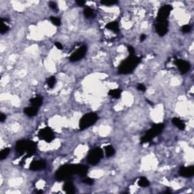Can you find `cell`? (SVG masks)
I'll list each match as a JSON object with an SVG mask.
<instances>
[{
	"label": "cell",
	"mask_w": 194,
	"mask_h": 194,
	"mask_svg": "<svg viewBox=\"0 0 194 194\" xmlns=\"http://www.w3.org/2000/svg\"><path fill=\"white\" fill-rule=\"evenodd\" d=\"M103 157V151L100 148H95L90 152L87 157V162L95 165H97Z\"/></svg>",
	"instance_id": "obj_6"
},
{
	"label": "cell",
	"mask_w": 194,
	"mask_h": 194,
	"mask_svg": "<svg viewBox=\"0 0 194 194\" xmlns=\"http://www.w3.org/2000/svg\"><path fill=\"white\" fill-rule=\"evenodd\" d=\"M146 35H145V34H142L141 36L139 37V40L141 42H143L146 40Z\"/></svg>",
	"instance_id": "obj_36"
},
{
	"label": "cell",
	"mask_w": 194,
	"mask_h": 194,
	"mask_svg": "<svg viewBox=\"0 0 194 194\" xmlns=\"http://www.w3.org/2000/svg\"><path fill=\"white\" fill-rule=\"evenodd\" d=\"M63 189L67 193H75V187L71 182H65L63 186Z\"/></svg>",
	"instance_id": "obj_16"
},
{
	"label": "cell",
	"mask_w": 194,
	"mask_h": 194,
	"mask_svg": "<svg viewBox=\"0 0 194 194\" xmlns=\"http://www.w3.org/2000/svg\"><path fill=\"white\" fill-rule=\"evenodd\" d=\"M49 6L52 9L54 10V11H58V6H57L56 2H49Z\"/></svg>",
	"instance_id": "obj_29"
},
{
	"label": "cell",
	"mask_w": 194,
	"mask_h": 194,
	"mask_svg": "<svg viewBox=\"0 0 194 194\" xmlns=\"http://www.w3.org/2000/svg\"><path fill=\"white\" fill-rule=\"evenodd\" d=\"M38 135H39L40 139H43L44 141L47 142V143H50L51 141H53L55 137L54 132L49 127H44L43 129L40 130Z\"/></svg>",
	"instance_id": "obj_7"
},
{
	"label": "cell",
	"mask_w": 194,
	"mask_h": 194,
	"mask_svg": "<svg viewBox=\"0 0 194 194\" xmlns=\"http://www.w3.org/2000/svg\"><path fill=\"white\" fill-rule=\"evenodd\" d=\"M30 102L31 103V106L34 107L39 108L43 104V97L40 96H34L32 99H30Z\"/></svg>",
	"instance_id": "obj_15"
},
{
	"label": "cell",
	"mask_w": 194,
	"mask_h": 194,
	"mask_svg": "<svg viewBox=\"0 0 194 194\" xmlns=\"http://www.w3.org/2000/svg\"><path fill=\"white\" fill-rule=\"evenodd\" d=\"M165 127L163 124H155L151 127L149 130H147L144 136L141 138V143H146L151 141L153 138H155L158 134H160Z\"/></svg>",
	"instance_id": "obj_4"
},
{
	"label": "cell",
	"mask_w": 194,
	"mask_h": 194,
	"mask_svg": "<svg viewBox=\"0 0 194 194\" xmlns=\"http://www.w3.org/2000/svg\"><path fill=\"white\" fill-rule=\"evenodd\" d=\"M101 3L102 5H105V6H112V5H115V4H117L118 2L117 1H102Z\"/></svg>",
	"instance_id": "obj_28"
},
{
	"label": "cell",
	"mask_w": 194,
	"mask_h": 194,
	"mask_svg": "<svg viewBox=\"0 0 194 194\" xmlns=\"http://www.w3.org/2000/svg\"><path fill=\"white\" fill-rule=\"evenodd\" d=\"M0 117H1V118H0V121H1V122H4V121H5V120L6 119V115H5V114H3V113H1Z\"/></svg>",
	"instance_id": "obj_34"
},
{
	"label": "cell",
	"mask_w": 194,
	"mask_h": 194,
	"mask_svg": "<svg viewBox=\"0 0 194 194\" xmlns=\"http://www.w3.org/2000/svg\"><path fill=\"white\" fill-rule=\"evenodd\" d=\"M137 90L139 91H142V92H144L146 90V87L144 84H142V83H139L137 84Z\"/></svg>",
	"instance_id": "obj_30"
},
{
	"label": "cell",
	"mask_w": 194,
	"mask_h": 194,
	"mask_svg": "<svg viewBox=\"0 0 194 194\" xmlns=\"http://www.w3.org/2000/svg\"><path fill=\"white\" fill-rule=\"evenodd\" d=\"M46 83H47L48 87L49 88H53V87H55V83H56V78L54 76H52V77H49L46 81Z\"/></svg>",
	"instance_id": "obj_24"
},
{
	"label": "cell",
	"mask_w": 194,
	"mask_h": 194,
	"mask_svg": "<svg viewBox=\"0 0 194 194\" xmlns=\"http://www.w3.org/2000/svg\"><path fill=\"white\" fill-rule=\"evenodd\" d=\"M50 20H51L52 23H53V25H55V26H59V25H61V20L59 18L51 17L50 18Z\"/></svg>",
	"instance_id": "obj_26"
},
{
	"label": "cell",
	"mask_w": 194,
	"mask_h": 194,
	"mask_svg": "<svg viewBox=\"0 0 194 194\" xmlns=\"http://www.w3.org/2000/svg\"><path fill=\"white\" fill-rule=\"evenodd\" d=\"M16 152L18 155L26 154L27 156L32 155L36 149V143L30 140H20L16 143Z\"/></svg>",
	"instance_id": "obj_3"
},
{
	"label": "cell",
	"mask_w": 194,
	"mask_h": 194,
	"mask_svg": "<svg viewBox=\"0 0 194 194\" xmlns=\"http://www.w3.org/2000/svg\"><path fill=\"white\" fill-rule=\"evenodd\" d=\"M25 115H27L29 117H34L36 116L38 113V108L34 107V106H30V107L25 108L24 110Z\"/></svg>",
	"instance_id": "obj_14"
},
{
	"label": "cell",
	"mask_w": 194,
	"mask_h": 194,
	"mask_svg": "<svg viewBox=\"0 0 194 194\" xmlns=\"http://www.w3.org/2000/svg\"><path fill=\"white\" fill-rule=\"evenodd\" d=\"M9 153H10L9 148H5L4 149H2V150L1 151V153H0V159H1V160H4V159L6 158V157L8 155Z\"/></svg>",
	"instance_id": "obj_25"
},
{
	"label": "cell",
	"mask_w": 194,
	"mask_h": 194,
	"mask_svg": "<svg viewBox=\"0 0 194 194\" xmlns=\"http://www.w3.org/2000/svg\"><path fill=\"white\" fill-rule=\"evenodd\" d=\"M138 184L139 186L142 187H147L149 186V181L147 180V178L144 177H142L139 178V180L138 181Z\"/></svg>",
	"instance_id": "obj_23"
},
{
	"label": "cell",
	"mask_w": 194,
	"mask_h": 194,
	"mask_svg": "<svg viewBox=\"0 0 194 194\" xmlns=\"http://www.w3.org/2000/svg\"><path fill=\"white\" fill-rule=\"evenodd\" d=\"M172 123L181 130H183L185 129V127H186L185 123L183 122L182 120L177 118H174L172 119Z\"/></svg>",
	"instance_id": "obj_18"
},
{
	"label": "cell",
	"mask_w": 194,
	"mask_h": 194,
	"mask_svg": "<svg viewBox=\"0 0 194 194\" xmlns=\"http://www.w3.org/2000/svg\"><path fill=\"white\" fill-rule=\"evenodd\" d=\"M83 182H84L86 184L92 185L93 184V183H94V181L92 179H91V178H90V177H87V178L83 181Z\"/></svg>",
	"instance_id": "obj_31"
},
{
	"label": "cell",
	"mask_w": 194,
	"mask_h": 194,
	"mask_svg": "<svg viewBox=\"0 0 194 194\" xmlns=\"http://www.w3.org/2000/svg\"><path fill=\"white\" fill-rule=\"evenodd\" d=\"M121 92L122 91L119 89H114V90H111L109 92V96H111L112 98L114 99H118L120 98V96L121 95Z\"/></svg>",
	"instance_id": "obj_20"
},
{
	"label": "cell",
	"mask_w": 194,
	"mask_h": 194,
	"mask_svg": "<svg viewBox=\"0 0 194 194\" xmlns=\"http://www.w3.org/2000/svg\"><path fill=\"white\" fill-rule=\"evenodd\" d=\"M179 174L183 177H191L194 174V167H181L179 170Z\"/></svg>",
	"instance_id": "obj_12"
},
{
	"label": "cell",
	"mask_w": 194,
	"mask_h": 194,
	"mask_svg": "<svg viewBox=\"0 0 194 194\" xmlns=\"http://www.w3.org/2000/svg\"><path fill=\"white\" fill-rule=\"evenodd\" d=\"M141 62V58L136 55H129L128 58L123 61L118 67V72L121 74H127L134 71Z\"/></svg>",
	"instance_id": "obj_2"
},
{
	"label": "cell",
	"mask_w": 194,
	"mask_h": 194,
	"mask_svg": "<svg viewBox=\"0 0 194 194\" xmlns=\"http://www.w3.org/2000/svg\"><path fill=\"white\" fill-rule=\"evenodd\" d=\"M155 30L160 36H165L168 31V21H156Z\"/></svg>",
	"instance_id": "obj_10"
},
{
	"label": "cell",
	"mask_w": 194,
	"mask_h": 194,
	"mask_svg": "<svg viewBox=\"0 0 194 194\" xmlns=\"http://www.w3.org/2000/svg\"><path fill=\"white\" fill-rule=\"evenodd\" d=\"M105 153H106V156L111 157L115 155V150L113 148V146H111L109 145L105 147Z\"/></svg>",
	"instance_id": "obj_21"
},
{
	"label": "cell",
	"mask_w": 194,
	"mask_h": 194,
	"mask_svg": "<svg viewBox=\"0 0 194 194\" xmlns=\"http://www.w3.org/2000/svg\"><path fill=\"white\" fill-rule=\"evenodd\" d=\"M175 64L177 66V68L180 71L181 74H186L190 69V64L188 62L183 60V59H176Z\"/></svg>",
	"instance_id": "obj_11"
},
{
	"label": "cell",
	"mask_w": 194,
	"mask_h": 194,
	"mask_svg": "<svg viewBox=\"0 0 194 194\" xmlns=\"http://www.w3.org/2000/svg\"><path fill=\"white\" fill-rule=\"evenodd\" d=\"M128 52H129V54H130V55H134V48L132 47V46H128Z\"/></svg>",
	"instance_id": "obj_32"
},
{
	"label": "cell",
	"mask_w": 194,
	"mask_h": 194,
	"mask_svg": "<svg viewBox=\"0 0 194 194\" xmlns=\"http://www.w3.org/2000/svg\"><path fill=\"white\" fill-rule=\"evenodd\" d=\"M55 46H56V48L58 49H63V46L62 45V43H59V42H55Z\"/></svg>",
	"instance_id": "obj_33"
},
{
	"label": "cell",
	"mask_w": 194,
	"mask_h": 194,
	"mask_svg": "<svg viewBox=\"0 0 194 194\" xmlns=\"http://www.w3.org/2000/svg\"><path fill=\"white\" fill-rule=\"evenodd\" d=\"M191 30V26L190 25H183L182 27H181V31L183 33H185V34H187V33H190Z\"/></svg>",
	"instance_id": "obj_27"
},
{
	"label": "cell",
	"mask_w": 194,
	"mask_h": 194,
	"mask_svg": "<svg viewBox=\"0 0 194 194\" xmlns=\"http://www.w3.org/2000/svg\"><path fill=\"white\" fill-rule=\"evenodd\" d=\"M88 172V168L81 165H65L62 166L55 173V178L59 181L71 179L74 174L84 176Z\"/></svg>",
	"instance_id": "obj_1"
},
{
	"label": "cell",
	"mask_w": 194,
	"mask_h": 194,
	"mask_svg": "<svg viewBox=\"0 0 194 194\" xmlns=\"http://www.w3.org/2000/svg\"><path fill=\"white\" fill-rule=\"evenodd\" d=\"M87 51V48L86 46H81L79 49L76 50L74 53H72L70 56V60L71 62H77L81 60L85 56Z\"/></svg>",
	"instance_id": "obj_9"
},
{
	"label": "cell",
	"mask_w": 194,
	"mask_h": 194,
	"mask_svg": "<svg viewBox=\"0 0 194 194\" xmlns=\"http://www.w3.org/2000/svg\"><path fill=\"white\" fill-rule=\"evenodd\" d=\"M76 3H77L78 6H83V5H85L86 2H85V1H81V0H79V1H76Z\"/></svg>",
	"instance_id": "obj_35"
},
{
	"label": "cell",
	"mask_w": 194,
	"mask_h": 194,
	"mask_svg": "<svg viewBox=\"0 0 194 194\" xmlns=\"http://www.w3.org/2000/svg\"><path fill=\"white\" fill-rule=\"evenodd\" d=\"M46 166V163L44 160H37L33 162L30 165V169L32 171H41Z\"/></svg>",
	"instance_id": "obj_13"
},
{
	"label": "cell",
	"mask_w": 194,
	"mask_h": 194,
	"mask_svg": "<svg viewBox=\"0 0 194 194\" xmlns=\"http://www.w3.org/2000/svg\"><path fill=\"white\" fill-rule=\"evenodd\" d=\"M83 14H84L85 17L87 18H93L95 16L94 11L90 8H86L84 10H83Z\"/></svg>",
	"instance_id": "obj_22"
},
{
	"label": "cell",
	"mask_w": 194,
	"mask_h": 194,
	"mask_svg": "<svg viewBox=\"0 0 194 194\" xmlns=\"http://www.w3.org/2000/svg\"><path fill=\"white\" fill-rule=\"evenodd\" d=\"M172 10V6L166 5L162 6L158 12L156 21H168V18L170 15V13Z\"/></svg>",
	"instance_id": "obj_8"
},
{
	"label": "cell",
	"mask_w": 194,
	"mask_h": 194,
	"mask_svg": "<svg viewBox=\"0 0 194 194\" xmlns=\"http://www.w3.org/2000/svg\"><path fill=\"white\" fill-rule=\"evenodd\" d=\"M98 120V115L94 112H90L84 115L79 121V127L81 130H85L93 125Z\"/></svg>",
	"instance_id": "obj_5"
},
{
	"label": "cell",
	"mask_w": 194,
	"mask_h": 194,
	"mask_svg": "<svg viewBox=\"0 0 194 194\" xmlns=\"http://www.w3.org/2000/svg\"><path fill=\"white\" fill-rule=\"evenodd\" d=\"M9 30V27L6 24V20L2 18L1 19V23H0V33L2 34H6Z\"/></svg>",
	"instance_id": "obj_19"
},
{
	"label": "cell",
	"mask_w": 194,
	"mask_h": 194,
	"mask_svg": "<svg viewBox=\"0 0 194 194\" xmlns=\"http://www.w3.org/2000/svg\"><path fill=\"white\" fill-rule=\"evenodd\" d=\"M106 27L108 30H112L113 32L116 33V34L119 32V25L117 21H111V22L109 23L108 25H106Z\"/></svg>",
	"instance_id": "obj_17"
}]
</instances>
